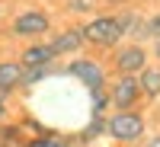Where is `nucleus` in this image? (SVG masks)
<instances>
[{
    "label": "nucleus",
    "mask_w": 160,
    "mask_h": 147,
    "mask_svg": "<svg viewBox=\"0 0 160 147\" xmlns=\"http://www.w3.org/2000/svg\"><path fill=\"white\" fill-rule=\"evenodd\" d=\"M106 90H109V105H115V109H135L141 99L138 77H128V74H118Z\"/></svg>",
    "instance_id": "5"
},
{
    "label": "nucleus",
    "mask_w": 160,
    "mask_h": 147,
    "mask_svg": "<svg viewBox=\"0 0 160 147\" xmlns=\"http://www.w3.org/2000/svg\"><path fill=\"white\" fill-rule=\"evenodd\" d=\"M144 35H148V38H160V10L154 13L151 19H144Z\"/></svg>",
    "instance_id": "16"
},
{
    "label": "nucleus",
    "mask_w": 160,
    "mask_h": 147,
    "mask_svg": "<svg viewBox=\"0 0 160 147\" xmlns=\"http://www.w3.org/2000/svg\"><path fill=\"white\" fill-rule=\"evenodd\" d=\"M22 144H26V125L0 122V147H22Z\"/></svg>",
    "instance_id": "12"
},
{
    "label": "nucleus",
    "mask_w": 160,
    "mask_h": 147,
    "mask_svg": "<svg viewBox=\"0 0 160 147\" xmlns=\"http://www.w3.org/2000/svg\"><path fill=\"white\" fill-rule=\"evenodd\" d=\"M22 147H74V141H71V138H64V135L42 131V135H35V138H26Z\"/></svg>",
    "instance_id": "13"
},
{
    "label": "nucleus",
    "mask_w": 160,
    "mask_h": 147,
    "mask_svg": "<svg viewBox=\"0 0 160 147\" xmlns=\"http://www.w3.org/2000/svg\"><path fill=\"white\" fill-rule=\"evenodd\" d=\"M80 29H83V42L93 45V48H118V42L125 38L115 13H99V16H93Z\"/></svg>",
    "instance_id": "2"
},
{
    "label": "nucleus",
    "mask_w": 160,
    "mask_h": 147,
    "mask_svg": "<svg viewBox=\"0 0 160 147\" xmlns=\"http://www.w3.org/2000/svg\"><path fill=\"white\" fill-rule=\"evenodd\" d=\"M90 99H93L90 115H106V109H109V90H106V86H93L90 90Z\"/></svg>",
    "instance_id": "14"
},
{
    "label": "nucleus",
    "mask_w": 160,
    "mask_h": 147,
    "mask_svg": "<svg viewBox=\"0 0 160 147\" xmlns=\"http://www.w3.org/2000/svg\"><path fill=\"white\" fill-rule=\"evenodd\" d=\"M112 67H115V74L138 77L144 67H148V51H144V45H141V42H128V45H122V48H115Z\"/></svg>",
    "instance_id": "6"
},
{
    "label": "nucleus",
    "mask_w": 160,
    "mask_h": 147,
    "mask_svg": "<svg viewBox=\"0 0 160 147\" xmlns=\"http://www.w3.org/2000/svg\"><path fill=\"white\" fill-rule=\"evenodd\" d=\"M64 74L74 77L77 83H83L87 90H93V86H106V67H102L96 58H71L68 67H64Z\"/></svg>",
    "instance_id": "4"
},
{
    "label": "nucleus",
    "mask_w": 160,
    "mask_h": 147,
    "mask_svg": "<svg viewBox=\"0 0 160 147\" xmlns=\"http://www.w3.org/2000/svg\"><path fill=\"white\" fill-rule=\"evenodd\" d=\"M99 0H68V10L77 13V16H87V13H96Z\"/></svg>",
    "instance_id": "15"
},
{
    "label": "nucleus",
    "mask_w": 160,
    "mask_h": 147,
    "mask_svg": "<svg viewBox=\"0 0 160 147\" xmlns=\"http://www.w3.org/2000/svg\"><path fill=\"white\" fill-rule=\"evenodd\" d=\"M118 16V26H122V35H128V38H148L144 35V19L138 16L135 10H122V13H115Z\"/></svg>",
    "instance_id": "10"
},
{
    "label": "nucleus",
    "mask_w": 160,
    "mask_h": 147,
    "mask_svg": "<svg viewBox=\"0 0 160 147\" xmlns=\"http://www.w3.org/2000/svg\"><path fill=\"white\" fill-rule=\"evenodd\" d=\"M48 32H51V16L45 10H38V7H29V10L16 13V19L10 22V35L26 38V42H38Z\"/></svg>",
    "instance_id": "3"
},
{
    "label": "nucleus",
    "mask_w": 160,
    "mask_h": 147,
    "mask_svg": "<svg viewBox=\"0 0 160 147\" xmlns=\"http://www.w3.org/2000/svg\"><path fill=\"white\" fill-rule=\"evenodd\" d=\"M154 55H157V61H160V38H157V48H154Z\"/></svg>",
    "instance_id": "19"
},
{
    "label": "nucleus",
    "mask_w": 160,
    "mask_h": 147,
    "mask_svg": "<svg viewBox=\"0 0 160 147\" xmlns=\"http://www.w3.org/2000/svg\"><path fill=\"white\" fill-rule=\"evenodd\" d=\"M109 3H128V0H109Z\"/></svg>",
    "instance_id": "20"
},
{
    "label": "nucleus",
    "mask_w": 160,
    "mask_h": 147,
    "mask_svg": "<svg viewBox=\"0 0 160 147\" xmlns=\"http://www.w3.org/2000/svg\"><path fill=\"white\" fill-rule=\"evenodd\" d=\"M138 83H141V96H148V99H157L160 96V67H144L138 74Z\"/></svg>",
    "instance_id": "11"
},
{
    "label": "nucleus",
    "mask_w": 160,
    "mask_h": 147,
    "mask_svg": "<svg viewBox=\"0 0 160 147\" xmlns=\"http://www.w3.org/2000/svg\"><path fill=\"white\" fill-rule=\"evenodd\" d=\"M19 64L22 67H48V64H55V51H51L48 42H29L22 48V55H19Z\"/></svg>",
    "instance_id": "8"
},
{
    "label": "nucleus",
    "mask_w": 160,
    "mask_h": 147,
    "mask_svg": "<svg viewBox=\"0 0 160 147\" xmlns=\"http://www.w3.org/2000/svg\"><path fill=\"white\" fill-rule=\"evenodd\" d=\"M144 115L135 109H115L109 118H106V138H112L115 144L131 147L144 138Z\"/></svg>",
    "instance_id": "1"
},
{
    "label": "nucleus",
    "mask_w": 160,
    "mask_h": 147,
    "mask_svg": "<svg viewBox=\"0 0 160 147\" xmlns=\"http://www.w3.org/2000/svg\"><path fill=\"white\" fill-rule=\"evenodd\" d=\"M51 51H55V58H64V55H77L80 48H83V29L80 26H68V29H61L51 35Z\"/></svg>",
    "instance_id": "7"
},
{
    "label": "nucleus",
    "mask_w": 160,
    "mask_h": 147,
    "mask_svg": "<svg viewBox=\"0 0 160 147\" xmlns=\"http://www.w3.org/2000/svg\"><path fill=\"white\" fill-rule=\"evenodd\" d=\"M144 147H160V135H154V138H151L148 144H144Z\"/></svg>",
    "instance_id": "18"
},
{
    "label": "nucleus",
    "mask_w": 160,
    "mask_h": 147,
    "mask_svg": "<svg viewBox=\"0 0 160 147\" xmlns=\"http://www.w3.org/2000/svg\"><path fill=\"white\" fill-rule=\"evenodd\" d=\"M7 115H10V102L7 96H0V122H7Z\"/></svg>",
    "instance_id": "17"
},
{
    "label": "nucleus",
    "mask_w": 160,
    "mask_h": 147,
    "mask_svg": "<svg viewBox=\"0 0 160 147\" xmlns=\"http://www.w3.org/2000/svg\"><path fill=\"white\" fill-rule=\"evenodd\" d=\"M22 90V64L19 61H0V96H13Z\"/></svg>",
    "instance_id": "9"
}]
</instances>
